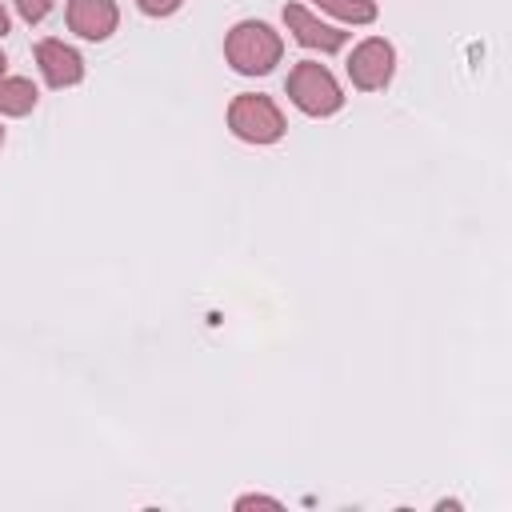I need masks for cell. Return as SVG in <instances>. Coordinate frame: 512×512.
Returning <instances> with one entry per match:
<instances>
[{"label":"cell","mask_w":512,"mask_h":512,"mask_svg":"<svg viewBox=\"0 0 512 512\" xmlns=\"http://www.w3.org/2000/svg\"><path fill=\"white\" fill-rule=\"evenodd\" d=\"M224 56H228V64L236 72H248V76L268 72L280 60V36L268 24H260V20H244V24H236L228 32Z\"/></svg>","instance_id":"1"},{"label":"cell","mask_w":512,"mask_h":512,"mask_svg":"<svg viewBox=\"0 0 512 512\" xmlns=\"http://www.w3.org/2000/svg\"><path fill=\"white\" fill-rule=\"evenodd\" d=\"M228 124H232L236 136H244V140H252V144H272V140H280V132H284L280 108H276L268 96H252V92L232 100Z\"/></svg>","instance_id":"2"},{"label":"cell","mask_w":512,"mask_h":512,"mask_svg":"<svg viewBox=\"0 0 512 512\" xmlns=\"http://www.w3.org/2000/svg\"><path fill=\"white\" fill-rule=\"evenodd\" d=\"M288 96L304 108V112H312V116H328V112H336L340 108V88H336V80L328 76V68H320V64H312V60H304V64H296L292 68V76H288Z\"/></svg>","instance_id":"3"},{"label":"cell","mask_w":512,"mask_h":512,"mask_svg":"<svg viewBox=\"0 0 512 512\" xmlns=\"http://www.w3.org/2000/svg\"><path fill=\"white\" fill-rule=\"evenodd\" d=\"M348 76H352L356 88H384L388 76H392V44L364 40L348 60Z\"/></svg>","instance_id":"4"},{"label":"cell","mask_w":512,"mask_h":512,"mask_svg":"<svg viewBox=\"0 0 512 512\" xmlns=\"http://www.w3.org/2000/svg\"><path fill=\"white\" fill-rule=\"evenodd\" d=\"M68 28L84 40H104L116 28V4L112 0H68Z\"/></svg>","instance_id":"5"},{"label":"cell","mask_w":512,"mask_h":512,"mask_svg":"<svg viewBox=\"0 0 512 512\" xmlns=\"http://www.w3.org/2000/svg\"><path fill=\"white\" fill-rule=\"evenodd\" d=\"M36 60H40L44 80H48L52 88L76 84V80H80V72H84L80 56H76L68 44H60V40H40V44H36Z\"/></svg>","instance_id":"6"},{"label":"cell","mask_w":512,"mask_h":512,"mask_svg":"<svg viewBox=\"0 0 512 512\" xmlns=\"http://www.w3.org/2000/svg\"><path fill=\"white\" fill-rule=\"evenodd\" d=\"M284 24L296 32V40L300 44H308V48H320V52H336L340 44H344V32L340 28H328V24H320L316 16H308L300 4H288L284 8Z\"/></svg>","instance_id":"7"},{"label":"cell","mask_w":512,"mask_h":512,"mask_svg":"<svg viewBox=\"0 0 512 512\" xmlns=\"http://www.w3.org/2000/svg\"><path fill=\"white\" fill-rule=\"evenodd\" d=\"M32 104H36V88H32V80H20V76L0 80V112L24 116Z\"/></svg>","instance_id":"8"},{"label":"cell","mask_w":512,"mask_h":512,"mask_svg":"<svg viewBox=\"0 0 512 512\" xmlns=\"http://www.w3.org/2000/svg\"><path fill=\"white\" fill-rule=\"evenodd\" d=\"M316 4L328 8V12H336L340 20H352V24L376 20V4H372V0H316Z\"/></svg>","instance_id":"9"},{"label":"cell","mask_w":512,"mask_h":512,"mask_svg":"<svg viewBox=\"0 0 512 512\" xmlns=\"http://www.w3.org/2000/svg\"><path fill=\"white\" fill-rule=\"evenodd\" d=\"M16 8H20L24 20H40V16L52 8V0H16Z\"/></svg>","instance_id":"10"},{"label":"cell","mask_w":512,"mask_h":512,"mask_svg":"<svg viewBox=\"0 0 512 512\" xmlns=\"http://www.w3.org/2000/svg\"><path fill=\"white\" fill-rule=\"evenodd\" d=\"M140 8H144L148 16H168V12L180 8V0H140Z\"/></svg>","instance_id":"11"},{"label":"cell","mask_w":512,"mask_h":512,"mask_svg":"<svg viewBox=\"0 0 512 512\" xmlns=\"http://www.w3.org/2000/svg\"><path fill=\"white\" fill-rule=\"evenodd\" d=\"M0 32H8V12H4V4H0Z\"/></svg>","instance_id":"12"},{"label":"cell","mask_w":512,"mask_h":512,"mask_svg":"<svg viewBox=\"0 0 512 512\" xmlns=\"http://www.w3.org/2000/svg\"><path fill=\"white\" fill-rule=\"evenodd\" d=\"M0 144H4V128H0Z\"/></svg>","instance_id":"13"},{"label":"cell","mask_w":512,"mask_h":512,"mask_svg":"<svg viewBox=\"0 0 512 512\" xmlns=\"http://www.w3.org/2000/svg\"><path fill=\"white\" fill-rule=\"evenodd\" d=\"M0 68H4V56H0Z\"/></svg>","instance_id":"14"}]
</instances>
